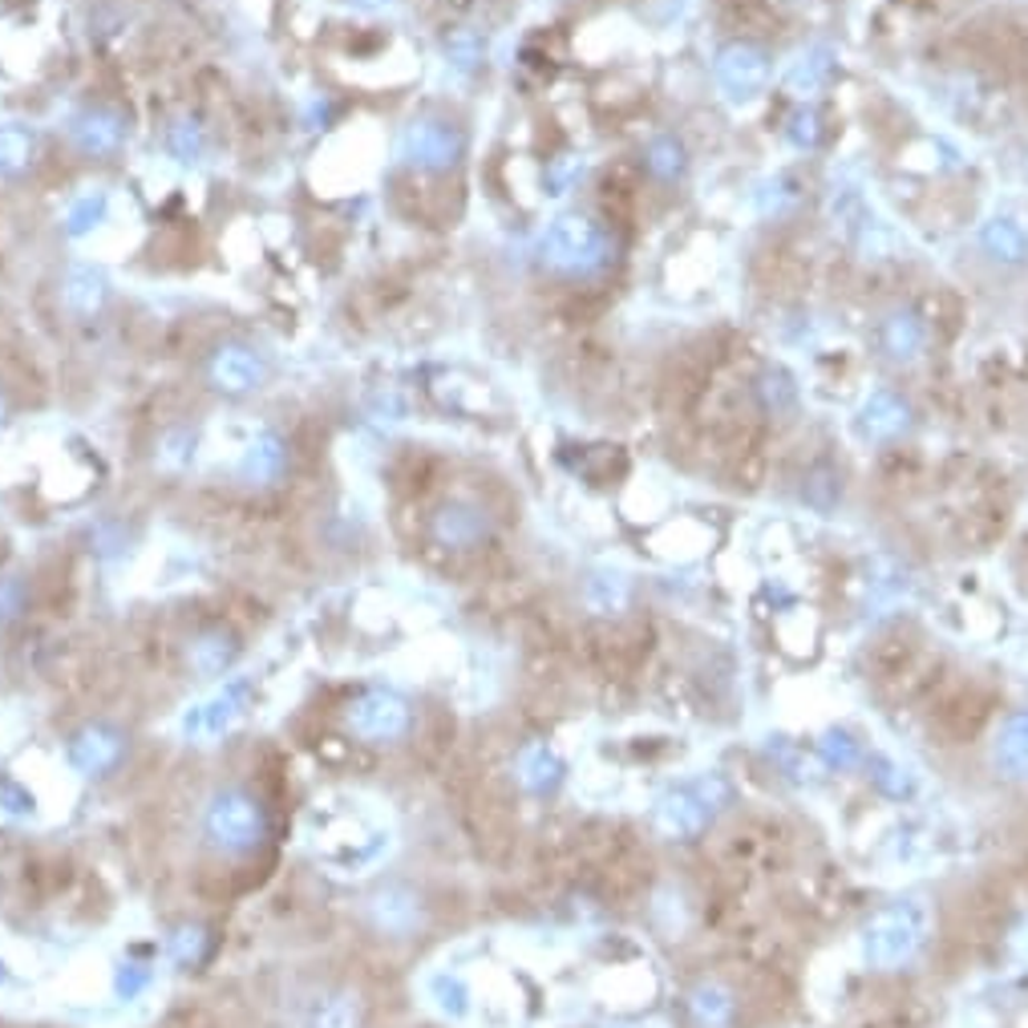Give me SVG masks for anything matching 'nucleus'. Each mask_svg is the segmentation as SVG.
Listing matches in <instances>:
<instances>
[{
  "mask_svg": "<svg viewBox=\"0 0 1028 1028\" xmlns=\"http://www.w3.org/2000/svg\"><path fill=\"white\" fill-rule=\"evenodd\" d=\"M211 377H215V385H219V389L247 393V389H256V385H259V377H264V365H259V357L251 353V348L227 345V348H219V353H215Z\"/></svg>",
  "mask_w": 1028,
  "mask_h": 1028,
  "instance_id": "f257e3e1",
  "label": "nucleus"
},
{
  "mask_svg": "<svg viewBox=\"0 0 1028 1028\" xmlns=\"http://www.w3.org/2000/svg\"><path fill=\"white\" fill-rule=\"evenodd\" d=\"M409 150H414V162H422V167H442V162H449L454 138H449V130H442V126L425 122L409 135Z\"/></svg>",
  "mask_w": 1028,
  "mask_h": 1028,
  "instance_id": "f03ea898",
  "label": "nucleus"
},
{
  "mask_svg": "<svg viewBox=\"0 0 1028 1028\" xmlns=\"http://www.w3.org/2000/svg\"><path fill=\"white\" fill-rule=\"evenodd\" d=\"M118 138H122V126H118V118L113 113H86L78 126V142L86 146V150H93V155H101V150H113L118 146Z\"/></svg>",
  "mask_w": 1028,
  "mask_h": 1028,
  "instance_id": "7ed1b4c3",
  "label": "nucleus"
},
{
  "mask_svg": "<svg viewBox=\"0 0 1028 1028\" xmlns=\"http://www.w3.org/2000/svg\"><path fill=\"white\" fill-rule=\"evenodd\" d=\"M66 300L78 308V313H93V308H101V300H106V284H101L98 271L90 268H78L73 276H69V288H66Z\"/></svg>",
  "mask_w": 1028,
  "mask_h": 1028,
  "instance_id": "20e7f679",
  "label": "nucleus"
},
{
  "mask_svg": "<svg viewBox=\"0 0 1028 1028\" xmlns=\"http://www.w3.org/2000/svg\"><path fill=\"white\" fill-rule=\"evenodd\" d=\"M284 469V449L276 437H264V442H256V446L247 449V474L251 478H276Z\"/></svg>",
  "mask_w": 1028,
  "mask_h": 1028,
  "instance_id": "39448f33",
  "label": "nucleus"
},
{
  "mask_svg": "<svg viewBox=\"0 0 1028 1028\" xmlns=\"http://www.w3.org/2000/svg\"><path fill=\"white\" fill-rule=\"evenodd\" d=\"M29 135L24 130H0V175H12V170L24 167V158H29Z\"/></svg>",
  "mask_w": 1028,
  "mask_h": 1028,
  "instance_id": "423d86ee",
  "label": "nucleus"
},
{
  "mask_svg": "<svg viewBox=\"0 0 1028 1028\" xmlns=\"http://www.w3.org/2000/svg\"><path fill=\"white\" fill-rule=\"evenodd\" d=\"M170 150H175V158L179 162H195V158L202 155V135L195 122H179L170 126Z\"/></svg>",
  "mask_w": 1028,
  "mask_h": 1028,
  "instance_id": "0eeeda50",
  "label": "nucleus"
},
{
  "mask_svg": "<svg viewBox=\"0 0 1028 1028\" xmlns=\"http://www.w3.org/2000/svg\"><path fill=\"white\" fill-rule=\"evenodd\" d=\"M106 215V199H81L73 211H69V231L73 235H81V231H90V227H98V219Z\"/></svg>",
  "mask_w": 1028,
  "mask_h": 1028,
  "instance_id": "6e6552de",
  "label": "nucleus"
}]
</instances>
